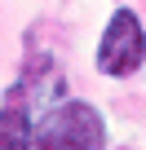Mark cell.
Returning a JSON list of instances; mask_svg holds the SVG:
<instances>
[{
	"instance_id": "cell-1",
	"label": "cell",
	"mask_w": 146,
	"mask_h": 150,
	"mask_svg": "<svg viewBox=\"0 0 146 150\" xmlns=\"http://www.w3.org/2000/svg\"><path fill=\"white\" fill-rule=\"evenodd\" d=\"M31 150H106V119L89 102H58L31 124Z\"/></svg>"
},
{
	"instance_id": "cell-2",
	"label": "cell",
	"mask_w": 146,
	"mask_h": 150,
	"mask_svg": "<svg viewBox=\"0 0 146 150\" xmlns=\"http://www.w3.org/2000/svg\"><path fill=\"white\" fill-rule=\"evenodd\" d=\"M146 62V31L133 9H115L102 40H98V71L111 80H124Z\"/></svg>"
},
{
	"instance_id": "cell-3",
	"label": "cell",
	"mask_w": 146,
	"mask_h": 150,
	"mask_svg": "<svg viewBox=\"0 0 146 150\" xmlns=\"http://www.w3.org/2000/svg\"><path fill=\"white\" fill-rule=\"evenodd\" d=\"M0 150H31V115L14 97L0 106Z\"/></svg>"
}]
</instances>
